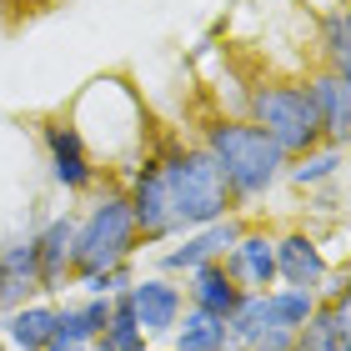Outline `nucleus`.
Listing matches in <instances>:
<instances>
[{"label": "nucleus", "mask_w": 351, "mask_h": 351, "mask_svg": "<svg viewBox=\"0 0 351 351\" xmlns=\"http://www.w3.org/2000/svg\"><path fill=\"white\" fill-rule=\"evenodd\" d=\"M131 281H136V271H131V261H125V266L95 271V276H81L75 286H86V296H121V291H131Z\"/></svg>", "instance_id": "6ab92c4d"}, {"label": "nucleus", "mask_w": 351, "mask_h": 351, "mask_svg": "<svg viewBox=\"0 0 351 351\" xmlns=\"http://www.w3.org/2000/svg\"><path fill=\"white\" fill-rule=\"evenodd\" d=\"M0 331H5V341H10L15 351H51L56 306H51V301H30V306L10 311L5 322H0Z\"/></svg>", "instance_id": "4468645a"}, {"label": "nucleus", "mask_w": 351, "mask_h": 351, "mask_svg": "<svg viewBox=\"0 0 351 351\" xmlns=\"http://www.w3.org/2000/svg\"><path fill=\"white\" fill-rule=\"evenodd\" d=\"M71 256H75V216L66 211V216H51L36 231V266H40V291L45 296L66 291V281H75Z\"/></svg>", "instance_id": "1a4fd4ad"}, {"label": "nucleus", "mask_w": 351, "mask_h": 351, "mask_svg": "<svg viewBox=\"0 0 351 351\" xmlns=\"http://www.w3.org/2000/svg\"><path fill=\"white\" fill-rule=\"evenodd\" d=\"M326 271H331V266H326V256H322V246H316L306 231H286V236H276V281H281V286L316 291Z\"/></svg>", "instance_id": "f8f14e48"}, {"label": "nucleus", "mask_w": 351, "mask_h": 351, "mask_svg": "<svg viewBox=\"0 0 351 351\" xmlns=\"http://www.w3.org/2000/svg\"><path fill=\"white\" fill-rule=\"evenodd\" d=\"M337 341H341V337H337V311L322 301V306L311 311V322L296 331V351H331Z\"/></svg>", "instance_id": "a211bd4d"}, {"label": "nucleus", "mask_w": 351, "mask_h": 351, "mask_svg": "<svg viewBox=\"0 0 351 351\" xmlns=\"http://www.w3.org/2000/svg\"><path fill=\"white\" fill-rule=\"evenodd\" d=\"M306 90H311V101H316V116H322L326 146L346 151V146H351V86L341 81L337 71L322 66V71L306 81Z\"/></svg>", "instance_id": "9b49d317"}, {"label": "nucleus", "mask_w": 351, "mask_h": 351, "mask_svg": "<svg viewBox=\"0 0 351 351\" xmlns=\"http://www.w3.org/2000/svg\"><path fill=\"white\" fill-rule=\"evenodd\" d=\"M246 351H296V331H286V326H261L256 337L246 341Z\"/></svg>", "instance_id": "aec40b11"}, {"label": "nucleus", "mask_w": 351, "mask_h": 351, "mask_svg": "<svg viewBox=\"0 0 351 351\" xmlns=\"http://www.w3.org/2000/svg\"><path fill=\"white\" fill-rule=\"evenodd\" d=\"M40 141H45V156H51V176L66 191H90L101 181V166H95V156L86 151V136L71 121H45Z\"/></svg>", "instance_id": "423d86ee"}, {"label": "nucleus", "mask_w": 351, "mask_h": 351, "mask_svg": "<svg viewBox=\"0 0 351 351\" xmlns=\"http://www.w3.org/2000/svg\"><path fill=\"white\" fill-rule=\"evenodd\" d=\"M131 311H136V326L146 337H171L181 326V311H186V291L166 276H136L131 281Z\"/></svg>", "instance_id": "0eeeda50"}, {"label": "nucleus", "mask_w": 351, "mask_h": 351, "mask_svg": "<svg viewBox=\"0 0 351 351\" xmlns=\"http://www.w3.org/2000/svg\"><path fill=\"white\" fill-rule=\"evenodd\" d=\"M125 201H131L141 241H171V236H181L176 211H171V196H166V181H161V161H156V156H146V161L131 171Z\"/></svg>", "instance_id": "39448f33"}, {"label": "nucleus", "mask_w": 351, "mask_h": 351, "mask_svg": "<svg viewBox=\"0 0 351 351\" xmlns=\"http://www.w3.org/2000/svg\"><path fill=\"white\" fill-rule=\"evenodd\" d=\"M171 351H231V331L221 316H206V311H181V326L171 331Z\"/></svg>", "instance_id": "2eb2a0df"}, {"label": "nucleus", "mask_w": 351, "mask_h": 351, "mask_svg": "<svg viewBox=\"0 0 351 351\" xmlns=\"http://www.w3.org/2000/svg\"><path fill=\"white\" fill-rule=\"evenodd\" d=\"M246 121L261 125L266 141L286 161H301V156L326 146V131H322V116H316V101H311L306 81H261V86H251Z\"/></svg>", "instance_id": "7ed1b4c3"}, {"label": "nucleus", "mask_w": 351, "mask_h": 351, "mask_svg": "<svg viewBox=\"0 0 351 351\" xmlns=\"http://www.w3.org/2000/svg\"><path fill=\"white\" fill-rule=\"evenodd\" d=\"M316 306H322L316 291H301V286H276V291H266V322L286 326V331H301Z\"/></svg>", "instance_id": "dca6fc26"}, {"label": "nucleus", "mask_w": 351, "mask_h": 351, "mask_svg": "<svg viewBox=\"0 0 351 351\" xmlns=\"http://www.w3.org/2000/svg\"><path fill=\"white\" fill-rule=\"evenodd\" d=\"M241 231H246L241 216H226V221L201 226V231H186V241L161 256V271H196V266H206V261H221L236 241H241Z\"/></svg>", "instance_id": "9d476101"}, {"label": "nucleus", "mask_w": 351, "mask_h": 351, "mask_svg": "<svg viewBox=\"0 0 351 351\" xmlns=\"http://www.w3.org/2000/svg\"><path fill=\"white\" fill-rule=\"evenodd\" d=\"M331 351H351V341H337V346H331Z\"/></svg>", "instance_id": "b1692460"}, {"label": "nucleus", "mask_w": 351, "mask_h": 351, "mask_svg": "<svg viewBox=\"0 0 351 351\" xmlns=\"http://www.w3.org/2000/svg\"><path fill=\"white\" fill-rule=\"evenodd\" d=\"M90 351H110V346H106V341H90Z\"/></svg>", "instance_id": "5701e85b"}, {"label": "nucleus", "mask_w": 351, "mask_h": 351, "mask_svg": "<svg viewBox=\"0 0 351 351\" xmlns=\"http://www.w3.org/2000/svg\"><path fill=\"white\" fill-rule=\"evenodd\" d=\"M221 266H226L236 291H271V286H276V236L246 226L241 241L221 256Z\"/></svg>", "instance_id": "6e6552de"}, {"label": "nucleus", "mask_w": 351, "mask_h": 351, "mask_svg": "<svg viewBox=\"0 0 351 351\" xmlns=\"http://www.w3.org/2000/svg\"><path fill=\"white\" fill-rule=\"evenodd\" d=\"M206 151H211V161L221 166V176H226V186H231V196L236 206H246V201H261L271 186L286 176V156L266 141L261 125H251L246 116H221L206 125V141H201Z\"/></svg>", "instance_id": "f03ea898"}, {"label": "nucleus", "mask_w": 351, "mask_h": 351, "mask_svg": "<svg viewBox=\"0 0 351 351\" xmlns=\"http://www.w3.org/2000/svg\"><path fill=\"white\" fill-rule=\"evenodd\" d=\"M236 301H241V291L231 286L221 261H206L196 271H186V306L191 311H206V316H221V322H226L236 311Z\"/></svg>", "instance_id": "ddd939ff"}, {"label": "nucleus", "mask_w": 351, "mask_h": 351, "mask_svg": "<svg viewBox=\"0 0 351 351\" xmlns=\"http://www.w3.org/2000/svg\"><path fill=\"white\" fill-rule=\"evenodd\" d=\"M341 25H346V40H351V5H341Z\"/></svg>", "instance_id": "4be33fe9"}, {"label": "nucleus", "mask_w": 351, "mask_h": 351, "mask_svg": "<svg viewBox=\"0 0 351 351\" xmlns=\"http://www.w3.org/2000/svg\"><path fill=\"white\" fill-rule=\"evenodd\" d=\"M141 246V231H136V216H131V201L125 191L106 186L95 206L75 221V256H71V276H95V271H110V266H125L131 251Z\"/></svg>", "instance_id": "20e7f679"}, {"label": "nucleus", "mask_w": 351, "mask_h": 351, "mask_svg": "<svg viewBox=\"0 0 351 351\" xmlns=\"http://www.w3.org/2000/svg\"><path fill=\"white\" fill-rule=\"evenodd\" d=\"M341 161H346V151H337V146H322V151L301 156L296 166H286V176H291V186H301V191H311V186H322V181H331V176L341 171Z\"/></svg>", "instance_id": "f3484780"}, {"label": "nucleus", "mask_w": 351, "mask_h": 351, "mask_svg": "<svg viewBox=\"0 0 351 351\" xmlns=\"http://www.w3.org/2000/svg\"><path fill=\"white\" fill-rule=\"evenodd\" d=\"M326 71H337L341 81L351 86V51H341V56H331V60H326Z\"/></svg>", "instance_id": "412c9836"}, {"label": "nucleus", "mask_w": 351, "mask_h": 351, "mask_svg": "<svg viewBox=\"0 0 351 351\" xmlns=\"http://www.w3.org/2000/svg\"><path fill=\"white\" fill-rule=\"evenodd\" d=\"M156 161H161V181H166V196H171L181 236L236 216V196H231L226 176H221V166L211 161L206 146H176V141H166L156 151Z\"/></svg>", "instance_id": "f257e3e1"}]
</instances>
